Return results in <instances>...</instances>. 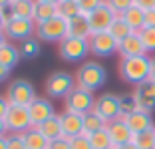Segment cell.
Wrapping results in <instances>:
<instances>
[{
  "label": "cell",
  "mask_w": 155,
  "mask_h": 149,
  "mask_svg": "<svg viewBox=\"0 0 155 149\" xmlns=\"http://www.w3.org/2000/svg\"><path fill=\"white\" fill-rule=\"evenodd\" d=\"M117 54L121 58H131V56H143L147 54L145 52V46H143L141 38H139V32H133L129 34L127 38H123L117 46Z\"/></svg>",
  "instance_id": "cell-16"
},
{
  "label": "cell",
  "mask_w": 155,
  "mask_h": 149,
  "mask_svg": "<svg viewBox=\"0 0 155 149\" xmlns=\"http://www.w3.org/2000/svg\"><path fill=\"white\" fill-rule=\"evenodd\" d=\"M10 131H8V125H6L4 118H0V137H6Z\"/></svg>",
  "instance_id": "cell-43"
},
{
  "label": "cell",
  "mask_w": 155,
  "mask_h": 149,
  "mask_svg": "<svg viewBox=\"0 0 155 149\" xmlns=\"http://www.w3.org/2000/svg\"><path fill=\"white\" fill-rule=\"evenodd\" d=\"M20 60H22V54H20V48L16 44L6 42L4 46H0V64H2L6 70L12 72V70L20 64Z\"/></svg>",
  "instance_id": "cell-19"
},
{
  "label": "cell",
  "mask_w": 155,
  "mask_h": 149,
  "mask_svg": "<svg viewBox=\"0 0 155 149\" xmlns=\"http://www.w3.org/2000/svg\"><path fill=\"white\" fill-rule=\"evenodd\" d=\"M40 2H48V4H56V6H58L62 0H40Z\"/></svg>",
  "instance_id": "cell-50"
},
{
  "label": "cell",
  "mask_w": 155,
  "mask_h": 149,
  "mask_svg": "<svg viewBox=\"0 0 155 149\" xmlns=\"http://www.w3.org/2000/svg\"><path fill=\"white\" fill-rule=\"evenodd\" d=\"M87 137H90V143H91L94 149H110V147H114L111 137H110V131H107V125H105L104 129H100V131H94V133L87 135Z\"/></svg>",
  "instance_id": "cell-28"
},
{
  "label": "cell",
  "mask_w": 155,
  "mask_h": 149,
  "mask_svg": "<svg viewBox=\"0 0 155 149\" xmlns=\"http://www.w3.org/2000/svg\"><path fill=\"white\" fill-rule=\"evenodd\" d=\"M107 131H110V137H111L114 147H121V145L133 141V131L127 127V123H125L123 118H117V119H114V121L107 123Z\"/></svg>",
  "instance_id": "cell-14"
},
{
  "label": "cell",
  "mask_w": 155,
  "mask_h": 149,
  "mask_svg": "<svg viewBox=\"0 0 155 149\" xmlns=\"http://www.w3.org/2000/svg\"><path fill=\"white\" fill-rule=\"evenodd\" d=\"M149 80L155 81V56L151 58V74H149Z\"/></svg>",
  "instance_id": "cell-45"
},
{
  "label": "cell",
  "mask_w": 155,
  "mask_h": 149,
  "mask_svg": "<svg viewBox=\"0 0 155 149\" xmlns=\"http://www.w3.org/2000/svg\"><path fill=\"white\" fill-rule=\"evenodd\" d=\"M110 149H115V147H110Z\"/></svg>",
  "instance_id": "cell-52"
},
{
  "label": "cell",
  "mask_w": 155,
  "mask_h": 149,
  "mask_svg": "<svg viewBox=\"0 0 155 149\" xmlns=\"http://www.w3.org/2000/svg\"><path fill=\"white\" fill-rule=\"evenodd\" d=\"M38 129L46 135L48 141H54V139H60L64 137V131H62V121H60V115H54V118L46 119L42 125H38Z\"/></svg>",
  "instance_id": "cell-24"
},
{
  "label": "cell",
  "mask_w": 155,
  "mask_h": 149,
  "mask_svg": "<svg viewBox=\"0 0 155 149\" xmlns=\"http://www.w3.org/2000/svg\"><path fill=\"white\" fill-rule=\"evenodd\" d=\"M105 4L110 6L117 16H121L125 10H129L133 4H135V0H105Z\"/></svg>",
  "instance_id": "cell-34"
},
{
  "label": "cell",
  "mask_w": 155,
  "mask_h": 149,
  "mask_svg": "<svg viewBox=\"0 0 155 149\" xmlns=\"http://www.w3.org/2000/svg\"><path fill=\"white\" fill-rule=\"evenodd\" d=\"M10 4H12V0H0V10L10 8Z\"/></svg>",
  "instance_id": "cell-46"
},
{
  "label": "cell",
  "mask_w": 155,
  "mask_h": 149,
  "mask_svg": "<svg viewBox=\"0 0 155 149\" xmlns=\"http://www.w3.org/2000/svg\"><path fill=\"white\" fill-rule=\"evenodd\" d=\"M0 149H8L6 147V137H0Z\"/></svg>",
  "instance_id": "cell-49"
},
{
  "label": "cell",
  "mask_w": 155,
  "mask_h": 149,
  "mask_svg": "<svg viewBox=\"0 0 155 149\" xmlns=\"http://www.w3.org/2000/svg\"><path fill=\"white\" fill-rule=\"evenodd\" d=\"M48 149H70V139L68 137H60V139L50 141Z\"/></svg>",
  "instance_id": "cell-38"
},
{
  "label": "cell",
  "mask_w": 155,
  "mask_h": 149,
  "mask_svg": "<svg viewBox=\"0 0 155 149\" xmlns=\"http://www.w3.org/2000/svg\"><path fill=\"white\" fill-rule=\"evenodd\" d=\"M68 36H72V38H90L91 36V28H90L86 14H80L76 18L68 20Z\"/></svg>",
  "instance_id": "cell-20"
},
{
  "label": "cell",
  "mask_w": 155,
  "mask_h": 149,
  "mask_svg": "<svg viewBox=\"0 0 155 149\" xmlns=\"http://www.w3.org/2000/svg\"><path fill=\"white\" fill-rule=\"evenodd\" d=\"M68 2H76V0H68Z\"/></svg>",
  "instance_id": "cell-51"
},
{
  "label": "cell",
  "mask_w": 155,
  "mask_h": 149,
  "mask_svg": "<svg viewBox=\"0 0 155 149\" xmlns=\"http://www.w3.org/2000/svg\"><path fill=\"white\" fill-rule=\"evenodd\" d=\"M121 18L131 26L133 32H139L143 28V22H145V10H141L139 6L133 4L129 10H125V12L121 14Z\"/></svg>",
  "instance_id": "cell-25"
},
{
  "label": "cell",
  "mask_w": 155,
  "mask_h": 149,
  "mask_svg": "<svg viewBox=\"0 0 155 149\" xmlns=\"http://www.w3.org/2000/svg\"><path fill=\"white\" fill-rule=\"evenodd\" d=\"M34 6H36V0H12L8 10H10L12 18H30L32 20Z\"/></svg>",
  "instance_id": "cell-23"
},
{
  "label": "cell",
  "mask_w": 155,
  "mask_h": 149,
  "mask_svg": "<svg viewBox=\"0 0 155 149\" xmlns=\"http://www.w3.org/2000/svg\"><path fill=\"white\" fill-rule=\"evenodd\" d=\"M60 121H62L64 137H68V139L84 133V115H80V113L64 111V113H60Z\"/></svg>",
  "instance_id": "cell-18"
},
{
  "label": "cell",
  "mask_w": 155,
  "mask_h": 149,
  "mask_svg": "<svg viewBox=\"0 0 155 149\" xmlns=\"http://www.w3.org/2000/svg\"><path fill=\"white\" fill-rule=\"evenodd\" d=\"M105 125H107V121H105L101 115H97L96 111H90V113L84 115V133H86V135H91L94 131L104 129Z\"/></svg>",
  "instance_id": "cell-26"
},
{
  "label": "cell",
  "mask_w": 155,
  "mask_h": 149,
  "mask_svg": "<svg viewBox=\"0 0 155 149\" xmlns=\"http://www.w3.org/2000/svg\"><path fill=\"white\" fill-rule=\"evenodd\" d=\"M36 38L40 42H48V44H60V42L68 38V20L62 16H54L52 20L36 26Z\"/></svg>",
  "instance_id": "cell-6"
},
{
  "label": "cell",
  "mask_w": 155,
  "mask_h": 149,
  "mask_svg": "<svg viewBox=\"0 0 155 149\" xmlns=\"http://www.w3.org/2000/svg\"><path fill=\"white\" fill-rule=\"evenodd\" d=\"M54 16H58V6L36 0V6H34V16H32V20L36 22V26H38V24L48 22V20H52Z\"/></svg>",
  "instance_id": "cell-22"
},
{
  "label": "cell",
  "mask_w": 155,
  "mask_h": 149,
  "mask_svg": "<svg viewBox=\"0 0 155 149\" xmlns=\"http://www.w3.org/2000/svg\"><path fill=\"white\" fill-rule=\"evenodd\" d=\"M58 54L64 62L82 64V62H86L87 54H90V40H87V38L68 36L58 44Z\"/></svg>",
  "instance_id": "cell-4"
},
{
  "label": "cell",
  "mask_w": 155,
  "mask_h": 149,
  "mask_svg": "<svg viewBox=\"0 0 155 149\" xmlns=\"http://www.w3.org/2000/svg\"><path fill=\"white\" fill-rule=\"evenodd\" d=\"M28 111H30V118H32V125L34 127L42 125L46 119H50V118H54V115H58L50 98H36L32 104L28 105Z\"/></svg>",
  "instance_id": "cell-13"
},
{
  "label": "cell",
  "mask_w": 155,
  "mask_h": 149,
  "mask_svg": "<svg viewBox=\"0 0 155 149\" xmlns=\"http://www.w3.org/2000/svg\"><path fill=\"white\" fill-rule=\"evenodd\" d=\"M115 149H139L135 143H125V145H121V147H115Z\"/></svg>",
  "instance_id": "cell-47"
},
{
  "label": "cell",
  "mask_w": 155,
  "mask_h": 149,
  "mask_svg": "<svg viewBox=\"0 0 155 149\" xmlns=\"http://www.w3.org/2000/svg\"><path fill=\"white\" fill-rule=\"evenodd\" d=\"M139 38L145 46V52H155V28H141Z\"/></svg>",
  "instance_id": "cell-33"
},
{
  "label": "cell",
  "mask_w": 155,
  "mask_h": 149,
  "mask_svg": "<svg viewBox=\"0 0 155 149\" xmlns=\"http://www.w3.org/2000/svg\"><path fill=\"white\" fill-rule=\"evenodd\" d=\"M119 78L127 84L139 86L143 81L149 80L151 74V58L147 54L143 56H131V58H121L117 66Z\"/></svg>",
  "instance_id": "cell-1"
},
{
  "label": "cell",
  "mask_w": 155,
  "mask_h": 149,
  "mask_svg": "<svg viewBox=\"0 0 155 149\" xmlns=\"http://www.w3.org/2000/svg\"><path fill=\"white\" fill-rule=\"evenodd\" d=\"M22 139L26 149H48V145H50V141L46 139V135L38 127H30L28 131H24Z\"/></svg>",
  "instance_id": "cell-21"
},
{
  "label": "cell",
  "mask_w": 155,
  "mask_h": 149,
  "mask_svg": "<svg viewBox=\"0 0 155 149\" xmlns=\"http://www.w3.org/2000/svg\"><path fill=\"white\" fill-rule=\"evenodd\" d=\"M135 6H139L141 10H151L155 8V0H135Z\"/></svg>",
  "instance_id": "cell-41"
},
{
  "label": "cell",
  "mask_w": 155,
  "mask_h": 149,
  "mask_svg": "<svg viewBox=\"0 0 155 149\" xmlns=\"http://www.w3.org/2000/svg\"><path fill=\"white\" fill-rule=\"evenodd\" d=\"M10 18H12V16H10V10L8 8L0 10V32H4V28H6V24H8Z\"/></svg>",
  "instance_id": "cell-40"
},
{
  "label": "cell",
  "mask_w": 155,
  "mask_h": 149,
  "mask_svg": "<svg viewBox=\"0 0 155 149\" xmlns=\"http://www.w3.org/2000/svg\"><path fill=\"white\" fill-rule=\"evenodd\" d=\"M8 76H10V70H6L4 66L0 64V84H2V81H4V80H6Z\"/></svg>",
  "instance_id": "cell-44"
},
{
  "label": "cell",
  "mask_w": 155,
  "mask_h": 149,
  "mask_svg": "<svg viewBox=\"0 0 155 149\" xmlns=\"http://www.w3.org/2000/svg\"><path fill=\"white\" fill-rule=\"evenodd\" d=\"M87 40H90V54H94L96 58H110L117 52V46H119V42L110 32L91 34Z\"/></svg>",
  "instance_id": "cell-10"
},
{
  "label": "cell",
  "mask_w": 155,
  "mask_h": 149,
  "mask_svg": "<svg viewBox=\"0 0 155 149\" xmlns=\"http://www.w3.org/2000/svg\"><path fill=\"white\" fill-rule=\"evenodd\" d=\"M107 32H110V34H111V36H114L117 42H121L123 38H127L129 34H133L131 26H129V24L125 22V20L121 18V16H117V18L114 20V24L110 26V30H107Z\"/></svg>",
  "instance_id": "cell-29"
},
{
  "label": "cell",
  "mask_w": 155,
  "mask_h": 149,
  "mask_svg": "<svg viewBox=\"0 0 155 149\" xmlns=\"http://www.w3.org/2000/svg\"><path fill=\"white\" fill-rule=\"evenodd\" d=\"M8 42H24L36 34V22L30 18H10L4 28Z\"/></svg>",
  "instance_id": "cell-9"
},
{
  "label": "cell",
  "mask_w": 155,
  "mask_h": 149,
  "mask_svg": "<svg viewBox=\"0 0 155 149\" xmlns=\"http://www.w3.org/2000/svg\"><path fill=\"white\" fill-rule=\"evenodd\" d=\"M78 6H80V10H82V14H90L94 12L96 8H100L101 4H105V0H76Z\"/></svg>",
  "instance_id": "cell-35"
},
{
  "label": "cell",
  "mask_w": 155,
  "mask_h": 149,
  "mask_svg": "<svg viewBox=\"0 0 155 149\" xmlns=\"http://www.w3.org/2000/svg\"><path fill=\"white\" fill-rule=\"evenodd\" d=\"M80 14H82V10H80L78 2L62 0L58 4V16H62V18H66V20H72V18H76V16H80Z\"/></svg>",
  "instance_id": "cell-32"
},
{
  "label": "cell",
  "mask_w": 155,
  "mask_h": 149,
  "mask_svg": "<svg viewBox=\"0 0 155 149\" xmlns=\"http://www.w3.org/2000/svg\"><path fill=\"white\" fill-rule=\"evenodd\" d=\"M94 105H96V95H94V91L84 90V88H80V86H76L64 98V111L86 115V113L94 111Z\"/></svg>",
  "instance_id": "cell-5"
},
{
  "label": "cell",
  "mask_w": 155,
  "mask_h": 149,
  "mask_svg": "<svg viewBox=\"0 0 155 149\" xmlns=\"http://www.w3.org/2000/svg\"><path fill=\"white\" fill-rule=\"evenodd\" d=\"M107 81V70L96 60H86L80 64V68L76 72V84L84 90H90L96 94L97 90L105 86Z\"/></svg>",
  "instance_id": "cell-2"
},
{
  "label": "cell",
  "mask_w": 155,
  "mask_h": 149,
  "mask_svg": "<svg viewBox=\"0 0 155 149\" xmlns=\"http://www.w3.org/2000/svg\"><path fill=\"white\" fill-rule=\"evenodd\" d=\"M6 147L8 149H26L22 133H12V131H10L8 135H6Z\"/></svg>",
  "instance_id": "cell-37"
},
{
  "label": "cell",
  "mask_w": 155,
  "mask_h": 149,
  "mask_svg": "<svg viewBox=\"0 0 155 149\" xmlns=\"http://www.w3.org/2000/svg\"><path fill=\"white\" fill-rule=\"evenodd\" d=\"M131 143H135L139 149H155V127L141 131V133H135Z\"/></svg>",
  "instance_id": "cell-30"
},
{
  "label": "cell",
  "mask_w": 155,
  "mask_h": 149,
  "mask_svg": "<svg viewBox=\"0 0 155 149\" xmlns=\"http://www.w3.org/2000/svg\"><path fill=\"white\" fill-rule=\"evenodd\" d=\"M4 121L8 125V131L12 133H24L28 131L32 125V118H30V111H28V105H14L10 104L8 111L4 115Z\"/></svg>",
  "instance_id": "cell-8"
},
{
  "label": "cell",
  "mask_w": 155,
  "mask_h": 149,
  "mask_svg": "<svg viewBox=\"0 0 155 149\" xmlns=\"http://www.w3.org/2000/svg\"><path fill=\"white\" fill-rule=\"evenodd\" d=\"M143 28H155V8L145 10V22H143Z\"/></svg>",
  "instance_id": "cell-39"
},
{
  "label": "cell",
  "mask_w": 155,
  "mask_h": 149,
  "mask_svg": "<svg viewBox=\"0 0 155 149\" xmlns=\"http://www.w3.org/2000/svg\"><path fill=\"white\" fill-rule=\"evenodd\" d=\"M123 119H125L127 127L133 131V135H135V133H141V131H147V129H151V127H155L153 113L145 111V109H137V111H133L131 115H127V118H123Z\"/></svg>",
  "instance_id": "cell-17"
},
{
  "label": "cell",
  "mask_w": 155,
  "mask_h": 149,
  "mask_svg": "<svg viewBox=\"0 0 155 149\" xmlns=\"http://www.w3.org/2000/svg\"><path fill=\"white\" fill-rule=\"evenodd\" d=\"M18 48H20V54H22V58H26V60L38 58V56H40V52H42L40 40H38L36 36L28 38V40H24V42H20Z\"/></svg>",
  "instance_id": "cell-27"
},
{
  "label": "cell",
  "mask_w": 155,
  "mask_h": 149,
  "mask_svg": "<svg viewBox=\"0 0 155 149\" xmlns=\"http://www.w3.org/2000/svg\"><path fill=\"white\" fill-rule=\"evenodd\" d=\"M76 76H72L66 70H58V72H52L50 76L46 78L44 81V90L46 95L52 99H64L70 91L76 88Z\"/></svg>",
  "instance_id": "cell-3"
},
{
  "label": "cell",
  "mask_w": 155,
  "mask_h": 149,
  "mask_svg": "<svg viewBox=\"0 0 155 149\" xmlns=\"http://www.w3.org/2000/svg\"><path fill=\"white\" fill-rule=\"evenodd\" d=\"M6 42H8V38H6V34H4V32H0V46H4Z\"/></svg>",
  "instance_id": "cell-48"
},
{
  "label": "cell",
  "mask_w": 155,
  "mask_h": 149,
  "mask_svg": "<svg viewBox=\"0 0 155 149\" xmlns=\"http://www.w3.org/2000/svg\"><path fill=\"white\" fill-rule=\"evenodd\" d=\"M94 111L97 115L105 119L110 123L114 119L121 118V109H119V95L111 94V91H105V94L97 95L96 98V105H94Z\"/></svg>",
  "instance_id": "cell-11"
},
{
  "label": "cell",
  "mask_w": 155,
  "mask_h": 149,
  "mask_svg": "<svg viewBox=\"0 0 155 149\" xmlns=\"http://www.w3.org/2000/svg\"><path fill=\"white\" fill-rule=\"evenodd\" d=\"M8 108H10V101L6 99V95H0V118H4V115H6Z\"/></svg>",
  "instance_id": "cell-42"
},
{
  "label": "cell",
  "mask_w": 155,
  "mask_h": 149,
  "mask_svg": "<svg viewBox=\"0 0 155 149\" xmlns=\"http://www.w3.org/2000/svg\"><path fill=\"white\" fill-rule=\"evenodd\" d=\"M6 99L14 105H30L34 99L38 98L36 95V88L30 84L24 78H18V80H12L6 88Z\"/></svg>",
  "instance_id": "cell-7"
},
{
  "label": "cell",
  "mask_w": 155,
  "mask_h": 149,
  "mask_svg": "<svg viewBox=\"0 0 155 149\" xmlns=\"http://www.w3.org/2000/svg\"><path fill=\"white\" fill-rule=\"evenodd\" d=\"M133 95L139 104V109H145V111H151V113L155 111V81L153 80H147L139 86H135Z\"/></svg>",
  "instance_id": "cell-15"
},
{
  "label": "cell",
  "mask_w": 155,
  "mask_h": 149,
  "mask_svg": "<svg viewBox=\"0 0 155 149\" xmlns=\"http://www.w3.org/2000/svg\"><path fill=\"white\" fill-rule=\"evenodd\" d=\"M119 109H121V118H127V115H131L133 111L139 109V104H137L133 91L131 94H121L119 95Z\"/></svg>",
  "instance_id": "cell-31"
},
{
  "label": "cell",
  "mask_w": 155,
  "mask_h": 149,
  "mask_svg": "<svg viewBox=\"0 0 155 149\" xmlns=\"http://www.w3.org/2000/svg\"><path fill=\"white\" fill-rule=\"evenodd\" d=\"M70 149H94V147L90 143V137L86 133H80V135L70 139Z\"/></svg>",
  "instance_id": "cell-36"
},
{
  "label": "cell",
  "mask_w": 155,
  "mask_h": 149,
  "mask_svg": "<svg viewBox=\"0 0 155 149\" xmlns=\"http://www.w3.org/2000/svg\"><path fill=\"white\" fill-rule=\"evenodd\" d=\"M117 18V14L110 8L107 4H101L100 8H96L94 12L87 14V22H90L91 34H100V32H107L110 26L114 24V20Z\"/></svg>",
  "instance_id": "cell-12"
}]
</instances>
